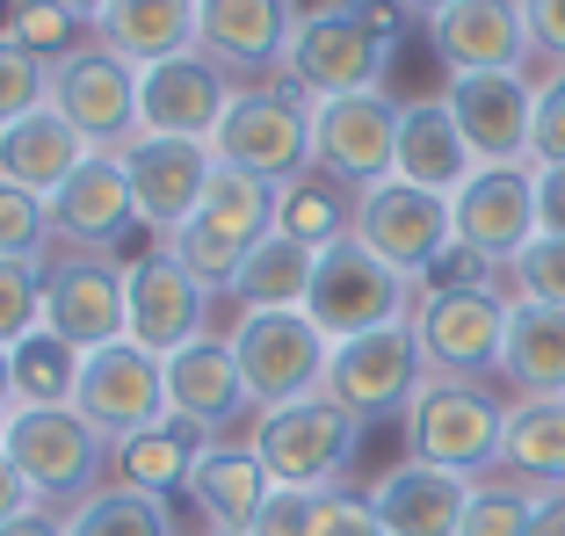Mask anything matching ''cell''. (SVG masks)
<instances>
[{"label": "cell", "instance_id": "6da1fadb", "mask_svg": "<svg viewBox=\"0 0 565 536\" xmlns=\"http://www.w3.org/2000/svg\"><path fill=\"white\" fill-rule=\"evenodd\" d=\"M8 464L22 471V486L44 507L73 515L81 501H95L109 486V436H95L73 406H15L8 420Z\"/></svg>", "mask_w": 565, "mask_h": 536}, {"label": "cell", "instance_id": "7a4b0ae2", "mask_svg": "<svg viewBox=\"0 0 565 536\" xmlns=\"http://www.w3.org/2000/svg\"><path fill=\"white\" fill-rule=\"evenodd\" d=\"M500 428H508V399H493L471 377H428L406 406L414 464L457 471V479H493L500 471Z\"/></svg>", "mask_w": 565, "mask_h": 536}, {"label": "cell", "instance_id": "3957f363", "mask_svg": "<svg viewBox=\"0 0 565 536\" xmlns=\"http://www.w3.org/2000/svg\"><path fill=\"white\" fill-rule=\"evenodd\" d=\"M355 442H363V420L341 414L327 392L290 399V406H268V414L247 420V450L262 457V471L276 479V486H298V493L341 486V471L355 464Z\"/></svg>", "mask_w": 565, "mask_h": 536}, {"label": "cell", "instance_id": "277c9868", "mask_svg": "<svg viewBox=\"0 0 565 536\" xmlns=\"http://www.w3.org/2000/svg\"><path fill=\"white\" fill-rule=\"evenodd\" d=\"M414 304H420V283H406L392 261H377L355 233L333 239V247H319L305 319H312L327 341H355V334H377V326H406Z\"/></svg>", "mask_w": 565, "mask_h": 536}, {"label": "cell", "instance_id": "5b68a950", "mask_svg": "<svg viewBox=\"0 0 565 536\" xmlns=\"http://www.w3.org/2000/svg\"><path fill=\"white\" fill-rule=\"evenodd\" d=\"M392 36L399 22H370L349 15V8H305L298 36L282 51V87H298L305 101H327V95H363V87L384 81V58H392Z\"/></svg>", "mask_w": 565, "mask_h": 536}, {"label": "cell", "instance_id": "8992f818", "mask_svg": "<svg viewBox=\"0 0 565 536\" xmlns=\"http://www.w3.org/2000/svg\"><path fill=\"white\" fill-rule=\"evenodd\" d=\"M211 152H217V168L254 174L268 189L305 182L312 174V101L298 87H239Z\"/></svg>", "mask_w": 565, "mask_h": 536}, {"label": "cell", "instance_id": "52a82bcc", "mask_svg": "<svg viewBox=\"0 0 565 536\" xmlns=\"http://www.w3.org/2000/svg\"><path fill=\"white\" fill-rule=\"evenodd\" d=\"M268 233H276V189L254 182V174L217 168L211 189H203V203H196V218L167 239V254H174V261H182L203 290H217V298H225L233 268L247 261Z\"/></svg>", "mask_w": 565, "mask_h": 536}, {"label": "cell", "instance_id": "ba28073f", "mask_svg": "<svg viewBox=\"0 0 565 536\" xmlns=\"http://www.w3.org/2000/svg\"><path fill=\"white\" fill-rule=\"evenodd\" d=\"M225 341H233V355H239V377H247L254 414L327 392L333 341L319 334L305 312H239L233 326H225Z\"/></svg>", "mask_w": 565, "mask_h": 536}, {"label": "cell", "instance_id": "9c48e42d", "mask_svg": "<svg viewBox=\"0 0 565 536\" xmlns=\"http://www.w3.org/2000/svg\"><path fill=\"white\" fill-rule=\"evenodd\" d=\"M312 168L341 189H377L399 168V101L384 87L312 101Z\"/></svg>", "mask_w": 565, "mask_h": 536}, {"label": "cell", "instance_id": "30bf717a", "mask_svg": "<svg viewBox=\"0 0 565 536\" xmlns=\"http://www.w3.org/2000/svg\"><path fill=\"white\" fill-rule=\"evenodd\" d=\"M508 290H420L414 304V341L428 355V377H471L486 385V369H500V349H508Z\"/></svg>", "mask_w": 565, "mask_h": 536}, {"label": "cell", "instance_id": "8fae6325", "mask_svg": "<svg viewBox=\"0 0 565 536\" xmlns=\"http://www.w3.org/2000/svg\"><path fill=\"white\" fill-rule=\"evenodd\" d=\"M211 298L217 290H203L167 247L131 254L124 261V341H138L146 355L167 363V355H182L189 341L211 334Z\"/></svg>", "mask_w": 565, "mask_h": 536}, {"label": "cell", "instance_id": "7c38bea8", "mask_svg": "<svg viewBox=\"0 0 565 536\" xmlns=\"http://www.w3.org/2000/svg\"><path fill=\"white\" fill-rule=\"evenodd\" d=\"M420 385H428V355L414 341V319L406 326H377V334H355V341H333L327 399L341 414H355V420L406 414Z\"/></svg>", "mask_w": 565, "mask_h": 536}, {"label": "cell", "instance_id": "4fadbf2b", "mask_svg": "<svg viewBox=\"0 0 565 536\" xmlns=\"http://www.w3.org/2000/svg\"><path fill=\"white\" fill-rule=\"evenodd\" d=\"M73 414H81L95 436H109V450L131 442V436H146V428H160V420H167V363L146 355L138 341H117V349L81 355Z\"/></svg>", "mask_w": 565, "mask_h": 536}, {"label": "cell", "instance_id": "5bb4252c", "mask_svg": "<svg viewBox=\"0 0 565 536\" xmlns=\"http://www.w3.org/2000/svg\"><path fill=\"white\" fill-rule=\"evenodd\" d=\"M355 239H363L377 261H392L406 276V283H420L435 268V254L457 239V225H449V196H428V189L414 182H377L355 196Z\"/></svg>", "mask_w": 565, "mask_h": 536}, {"label": "cell", "instance_id": "9a60e30c", "mask_svg": "<svg viewBox=\"0 0 565 536\" xmlns=\"http://www.w3.org/2000/svg\"><path fill=\"white\" fill-rule=\"evenodd\" d=\"M51 109L73 124L95 152H117L138 138V66L109 58L102 44H81L51 66Z\"/></svg>", "mask_w": 565, "mask_h": 536}, {"label": "cell", "instance_id": "2e32d148", "mask_svg": "<svg viewBox=\"0 0 565 536\" xmlns=\"http://www.w3.org/2000/svg\"><path fill=\"white\" fill-rule=\"evenodd\" d=\"M239 81L225 66H211L203 51H182L167 66L138 73V131L146 138H189V146H211L225 109H233Z\"/></svg>", "mask_w": 565, "mask_h": 536}, {"label": "cell", "instance_id": "e0dca14e", "mask_svg": "<svg viewBox=\"0 0 565 536\" xmlns=\"http://www.w3.org/2000/svg\"><path fill=\"white\" fill-rule=\"evenodd\" d=\"M457 131L471 138L479 168H530L536 138V81L530 73H465L443 87Z\"/></svg>", "mask_w": 565, "mask_h": 536}, {"label": "cell", "instance_id": "ac0fdd59", "mask_svg": "<svg viewBox=\"0 0 565 536\" xmlns=\"http://www.w3.org/2000/svg\"><path fill=\"white\" fill-rule=\"evenodd\" d=\"M124 174H131V196H138V225H152L160 239H174L189 218H196L203 189L217 174V152L211 146H189V138H146L138 131L131 146H117Z\"/></svg>", "mask_w": 565, "mask_h": 536}, {"label": "cell", "instance_id": "d6986e66", "mask_svg": "<svg viewBox=\"0 0 565 536\" xmlns=\"http://www.w3.org/2000/svg\"><path fill=\"white\" fill-rule=\"evenodd\" d=\"M44 326L73 355L117 349L124 341V268L102 254H58L44 276Z\"/></svg>", "mask_w": 565, "mask_h": 536}, {"label": "cell", "instance_id": "ffe728a7", "mask_svg": "<svg viewBox=\"0 0 565 536\" xmlns=\"http://www.w3.org/2000/svg\"><path fill=\"white\" fill-rule=\"evenodd\" d=\"M449 225H457V247L486 254L508 276V261L536 239V168H479L449 196Z\"/></svg>", "mask_w": 565, "mask_h": 536}, {"label": "cell", "instance_id": "44dd1931", "mask_svg": "<svg viewBox=\"0 0 565 536\" xmlns=\"http://www.w3.org/2000/svg\"><path fill=\"white\" fill-rule=\"evenodd\" d=\"M298 15V0H196V51L247 87L254 73H282Z\"/></svg>", "mask_w": 565, "mask_h": 536}, {"label": "cell", "instance_id": "7402d4cb", "mask_svg": "<svg viewBox=\"0 0 565 536\" xmlns=\"http://www.w3.org/2000/svg\"><path fill=\"white\" fill-rule=\"evenodd\" d=\"M44 218H51V239H66L81 254H102V247H124L138 225V196H131V174H124L117 152H87L73 182L58 196H44Z\"/></svg>", "mask_w": 565, "mask_h": 536}, {"label": "cell", "instance_id": "603a6c76", "mask_svg": "<svg viewBox=\"0 0 565 536\" xmlns=\"http://www.w3.org/2000/svg\"><path fill=\"white\" fill-rule=\"evenodd\" d=\"M428 44L449 66V81H465V73H522L536 51L522 0H457V8H443L428 22Z\"/></svg>", "mask_w": 565, "mask_h": 536}, {"label": "cell", "instance_id": "cb8c5ba5", "mask_svg": "<svg viewBox=\"0 0 565 536\" xmlns=\"http://www.w3.org/2000/svg\"><path fill=\"white\" fill-rule=\"evenodd\" d=\"M247 377H239V355L225 334L189 341L182 355H167V414L203 428V436H225L239 414H247Z\"/></svg>", "mask_w": 565, "mask_h": 536}, {"label": "cell", "instance_id": "d4e9b609", "mask_svg": "<svg viewBox=\"0 0 565 536\" xmlns=\"http://www.w3.org/2000/svg\"><path fill=\"white\" fill-rule=\"evenodd\" d=\"M479 479H457V471H435V464H392L370 486V515H377L384 536H457L465 529V507Z\"/></svg>", "mask_w": 565, "mask_h": 536}, {"label": "cell", "instance_id": "484cf974", "mask_svg": "<svg viewBox=\"0 0 565 536\" xmlns=\"http://www.w3.org/2000/svg\"><path fill=\"white\" fill-rule=\"evenodd\" d=\"M87 44H102L124 66H167L196 51V0H102L87 22Z\"/></svg>", "mask_w": 565, "mask_h": 536}, {"label": "cell", "instance_id": "4316f807", "mask_svg": "<svg viewBox=\"0 0 565 536\" xmlns=\"http://www.w3.org/2000/svg\"><path fill=\"white\" fill-rule=\"evenodd\" d=\"M399 182L428 189V196H457V189L479 174V152L471 138L457 131L443 95H420V101H399Z\"/></svg>", "mask_w": 565, "mask_h": 536}, {"label": "cell", "instance_id": "83f0119b", "mask_svg": "<svg viewBox=\"0 0 565 536\" xmlns=\"http://www.w3.org/2000/svg\"><path fill=\"white\" fill-rule=\"evenodd\" d=\"M87 152H95V146H87V138L44 101L36 117H22V124H8V131H0V182L30 189V196H58Z\"/></svg>", "mask_w": 565, "mask_h": 536}, {"label": "cell", "instance_id": "f1b7e54d", "mask_svg": "<svg viewBox=\"0 0 565 536\" xmlns=\"http://www.w3.org/2000/svg\"><path fill=\"white\" fill-rule=\"evenodd\" d=\"M268 493H276V479L262 471V457H254L247 442H211V450L196 457V471H189V501L203 507L211 529H233V536L254 529Z\"/></svg>", "mask_w": 565, "mask_h": 536}, {"label": "cell", "instance_id": "f546056e", "mask_svg": "<svg viewBox=\"0 0 565 536\" xmlns=\"http://www.w3.org/2000/svg\"><path fill=\"white\" fill-rule=\"evenodd\" d=\"M312 268H319V247H305V239H290V233H268L262 247L233 268L225 304H233V319L239 312H305Z\"/></svg>", "mask_w": 565, "mask_h": 536}, {"label": "cell", "instance_id": "4dcf8cb0", "mask_svg": "<svg viewBox=\"0 0 565 536\" xmlns=\"http://www.w3.org/2000/svg\"><path fill=\"white\" fill-rule=\"evenodd\" d=\"M500 377L515 385V399H565V312H551V304H515V312H508Z\"/></svg>", "mask_w": 565, "mask_h": 536}, {"label": "cell", "instance_id": "1f68e13d", "mask_svg": "<svg viewBox=\"0 0 565 536\" xmlns=\"http://www.w3.org/2000/svg\"><path fill=\"white\" fill-rule=\"evenodd\" d=\"M500 479H522L536 493L565 486V399H508Z\"/></svg>", "mask_w": 565, "mask_h": 536}, {"label": "cell", "instance_id": "d6a6232c", "mask_svg": "<svg viewBox=\"0 0 565 536\" xmlns=\"http://www.w3.org/2000/svg\"><path fill=\"white\" fill-rule=\"evenodd\" d=\"M203 450H211V436L167 414L160 428H146V436H131V442H117V450H109V479L146 486V493H174V486H189V471H196Z\"/></svg>", "mask_w": 565, "mask_h": 536}, {"label": "cell", "instance_id": "836d02e7", "mask_svg": "<svg viewBox=\"0 0 565 536\" xmlns=\"http://www.w3.org/2000/svg\"><path fill=\"white\" fill-rule=\"evenodd\" d=\"M276 233L305 239V247H333V239L355 233V189L327 182V174H305V182L276 189Z\"/></svg>", "mask_w": 565, "mask_h": 536}, {"label": "cell", "instance_id": "e575fe53", "mask_svg": "<svg viewBox=\"0 0 565 536\" xmlns=\"http://www.w3.org/2000/svg\"><path fill=\"white\" fill-rule=\"evenodd\" d=\"M66 536H174V515H167V493L109 479L95 501H81L66 515Z\"/></svg>", "mask_w": 565, "mask_h": 536}, {"label": "cell", "instance_id": "d590c367", "mask_svg": "<svg viewBox=\"0 0 565 536\" xmlns=\"http://www.w3.org/2000/svg\"><path fill=\"white\" fill-rule=\"evenodd\" d=\"M73 385H81V355L51 326L15 341V406H73Z\"/></svg>", "mask_w": 565, "mask_h": 536}, {"label": "cell", "instance_id": "8d00e7d4", "mask_svg": "<svg viewBox=\"0 0 565 536\" xmlns=\"http://www.w3.org/2000/svg\"><path fill=\"white\" fill-rule=\"evenodd\" d=\"M530 507H536V486H522V479H479L457 536H530Z\"/></svg>", "mask_w": 565, "mask_h": 536}, {"label": "cell", "instance_id": "74e56055", "mask_svg": "<svg viewBox=\"0 0 565 536\" xmlns=\"http://www.w3.org/2000/svg\"><path fill=\"white\" fill-rule=\"evenodd\" d=\"M44 276L51 261H0V349H15L44 326Z\"/></svg>", "mask_w": 565, "mask_h": 536}, {"label": "cell", "instance_id": "f35d334b", "mask_svg": "<svg viewBox=\"0 0 565 536\" xmlns=\"http://www.w3.org/2000/svg\"><path fill=\"white\" fill-rule=\"evenodd\" d=\"M508 290H515V304H551V312H565V239L536 233L530 247L508 261Z\"/></svg>", "mask_w": 565, "mask_h": 536}, {"label": "cell", "instance_id": "ab89813d", "mask_svg": "<svg viewBox=\"0 0 565 536\" xmlns=\"http://www.w3.org/2000/svg\"><path fill=\"white\" fill-rule=\"evenodd\" d=\"M0 261H51V218L44 196L0 182Z\"/></svg>", "mask_w": 565, "mask_h": 536}, {"label": "cell", "instance_id": "60d3db41", "mask_svg": "<svg viewBox=\"0 0 565 536\" xmlns=\"http://www.w3.org/2000/svg\"><path fill=\"white\" fill-rule=\"evenodd\" d=\"M15 44L30 51V58H44V66H58V58H73V51L87 44V22L66 15V8H51V0H22L15 8Z\"/></svg>", "mask_w": 565, "mask_h": 536}, {"label": "cell", "instance_id": "b9f144b4", "mask_svg": "<svg viewBox=\"0 0 565 536\" xmlns=\"http://www.w3.org/2000/svg\"><path fill=\"white\" fill-rule=\"evenodd\" d=\"M44 101H51V66L30 58L15 36H0V131L22 124V117H36Z\"/></svg>", "mask_w": 565, "mask_h": 536}, {"label": "cell", "instance_id": "7bdbcfd3", "mask_svg": "<svg viewBox=\"0 0 565 536\" xmlns=\"http://www.w3.org/2000/svg\"><path fill=\"white\" fill-rule=\"evenodd\" d=\"M530 168H565V73L536 81V138H530Z\"/></svg>", "mask_w": 565, "mask_h": 536}, {"label": "cell", "instance_id": "ee69618b", "mask_svg": "<svg viewBox=\"0 0 565 536\" xmlns=\"http://www.w3.org/2000/svg\"><path fill=\"white\" fill-rule=\"evenodd\" d=\"M305 536H377V515H370V493H349V486H327L312 501V529Z\"/></svg>", "mask_w": 565, "mask_h": 536}, {"label": "cell", "instance_id": "f6af8a7d", "mask_svg": "<svg viewBox=\"0 0 565 536\" xmlns=\"http://www.w3.org/2000/svg\"><path fill=\"white\" fill-rule=\"evenodd\" d=\"M486 283H500V268L486 261V254L457 247V239H449V247L435 254V268L420 276V290H486Z\"/></svg>", "mask_w": 565, "mask_h": 536}, {"label": "cell", "instance_id": "bcb514c9", "mask_svg": "<svg viewBox=\"0 0 565 536\" xmlns=\"http://www.w3.org/2000/svg\"><path fill=\"white\" fill-rule=\"evenodd\" d=\"M312 501H319V493L276 486V493L262 501V515H254V529H247V536H305V529H312Z\"/></svg>", "mask_w": 565, "mask_h": 536}, {"label": "cell", "instance_id": "7dc6e473", "mask_svg": "<svg viewBox=\"0 0 565 536\" xmlns=\"http://www.w3.org/2000/svg\"><path fill=\"white\" fill-rule=\"evenodd\" d=\"M522 15H530V44L565 73V0H522Z\"/></svg>", "mask_w": 565, "mask_h": 536}, {"label": "cell", "instance_id": "c3c4849f", "mask_svg": "<svg viewBox=\"0 0 565 536\" xmlns=\"http://www.w3.org/2000/svg\"><path fill=\"white\" fill-rule=\"evenodd\" d=\"M536 233L565 239V168H536Z\"/></svg>", "mask_w": 565, "mask_h": 536}, {"label": "cell", "instance_id": "681fc988", "mask_svg": "<svg viewBox=\"0 0 565 536\" xmlns=\"http://www.w3.org/2000/svg\"><path fill=\"white\" fill-rule=\"evenodd\" d=\"M30 507H44V501H36V493L22 486V471L8 464V457H0V522H15V515H30Z\"/></svg>", "mask_w": 565, "mask_h": 536}, {"label": "cell", "instance_id": "f907efd6", "mask_svg": "<svg viewBox=\"0 0 565 536\" xmlns=\"http://www.w3.org/2000/svg\"><path fill=\"white\" fill-rule=\"evenodd\" d=\"M530 536H565V486L536 493V507H530Z\"/></svg>", "mask_w": 565, "mask_h": 536}, {"label": "cell", "instance_id": "816d5d0a", "mask_svg": "<svg viewBox=\"0 0 565 536\" xmlns=\"http://www.w3.org/2000/svg\"><path fill=\"white\" fill-rule=\"evenodd\" d=\"M0 536H66V515L58 507H30V515L0 522Z\"/></svg>", "mask_w": 565, "mask_h": 536}, {"label": "cell", "instance_id": "f5cc1de1", "mask_svg": "<svg viewBox=\"0 0 565 536\" xmlns=\"http://www.w3.org/2000/svg\"><path fill=\"white\" fill-rule=\"evenodd\" d=\"M333 8H349V15H370V22H399V15H406L399 0H333Z\"/></svg>", "mask_w": 565, "mask_h": 536}, {"label": "cell", "instance_id": "db71d44e", "mask_svg": "<svg viewBox=\"0 0 565 536\" xmlns=\"http://www.w3.org/2000/svg\"><path fill=\"white\" fill-rule=\"evenodd\" d=\"M0 406H15V349H0Z\"/></svg>", "mask_w": 565, "mask_h": 536}, {"label": "cell", "instance_id": "11a10c76", "mask_svg": "<svg viewBox=\"0 0 565 536\" xmlns=\"http://www.w3.org/2000/svg\"><path fill=\"white\" fill-rule=\"evenodd\" d=\"M399 8H406V15H428V22H435L443 8H457V0H399Z\"/></svg>", "mask_w": 565, "mask_h": 536}, {"label": "cell", "instance_id": "9f6ffc18", "mask_svg": "<svg viewBox=\"0 0 565 536\" xmlns=\"http://www.w3.org/2000/svg\"><path fill=\"white\" fill-rule=\"evenodd\" d=\"M51 8H66V15H81V22H95V8H102V0H51Z\"/></svg>", "mask_w": 565, "mask_h": 536}, {"label": "cell", "instance_id": "6f0895ef", "mask_svg": "<svg viewBox=\"0 0 565 536\" xmlns=\"http://www.w3.org/2000/svg\"><path fill=\"white\" fill-rule=\"evenodd\" d=\"M8 420H15V406H0V450H8Z\"/></svg>", "mask_w": 565, "mask_h": 536}, {"label": "cell", "instance_id": "680465c9", "mask_svg": "<svg viewBox=\"0 0 565 536\" xmlns=\"http://www.w3.org/2000/svg\"><path fill=\"white\" fill-rule=\"evenodd\" d=\"M203 536H233V529H203Z\"/></svg>", "mask_w": 565, "mask_h": 536}, {"label": "cell", "instance_id": "91938a15", "mask_svg": "<svg viewBox=\"0 0 565 536\" xmlns=\"http://www.w3.org/2000/svg\"><path fill=\"white\" fill-rule=\"evenodd\" d=\"M377 536H384V529H377Z\"/></svg>", "mask_w": 565, "mask_h": 536}]
</instances>
